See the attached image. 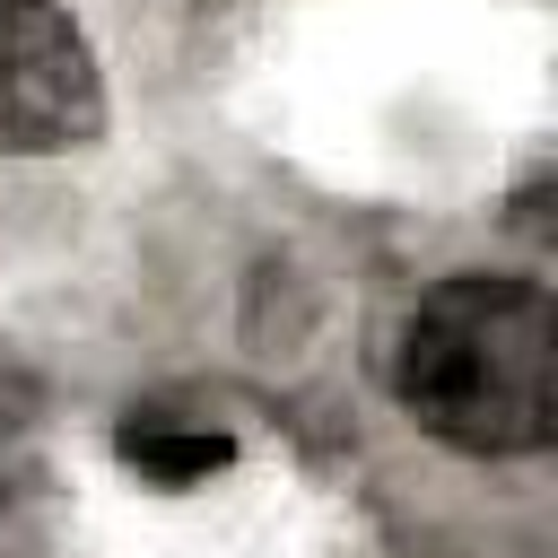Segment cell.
I'll list each match as a JSON object with an SVG mask.
<instances>
[{
  "label": "cell",
  "instance_id": "obj_1",
  "mask_svg": "<svg viewBox=\"0 0 558 558\" xmlns=\"http://www.w3.org/2000/svg\"><path fill=\"white\" fill-rule=\"evenodd\" d=\"M392 401L453 453H541L558 436V314L532 279L453 270L392 323Z\"/></svg>",
  "mask_w": 558,
  "mask_h": 558
},
{
  "label": "cell",
  "instance_id": "obj_2",
  "mask_svg": "<svg viewBox=\"0 0 558 558\" xmlns=\"http://www.w3.org/2000/svg\"><path fill=\"white\" fill-rule=\"evenodd\" d=\"M105 131V78L61 0H0V148L61 157Z\"/></svg>",
  "mask_w": 558,
  "mask_h": 558
},
{
  "label": "cell",
  "instance_id": "obj_3",
  "mask_svg": "<svg viewBox=\"0 0 558 558\" xmlns=\"http://www.w3.org/2000/svg\"><path fill=\"white\" fill-rule=\"evenodd\" d=\"M113 453L140 471V480H157V488H192V480H209V471H227V436L218 427H166V418H131L122 436H113Z\"/></svg>",
  "mask_w": 558,
  "mask_h": 558
}]
</instances>
